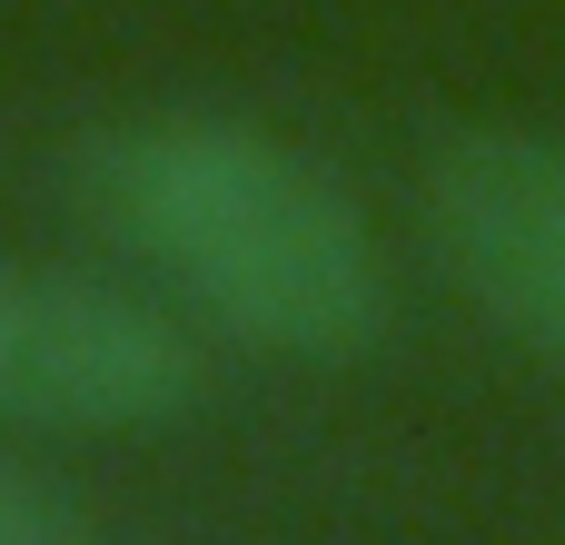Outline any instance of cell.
<instances>
[{
    "instance_id": "obj_3",
    "label": "cell",
    "mask_w": 565,
    "mask_h": 545,
    "mask_svg": "<svg viewBox=\"0 0 565 545\" xmlns=\"http://www.w3.org/2000/svg\"><path fill=\"white\" fill-rule=\"evenodd\" d=\"M417 238L437 278L526 357L565 367V139L457 129L417 179Z\"/></svg>"
},
{
    "instance_id": "obj_1",
    "label": "cell",
    "mask_w": 565,
    "mask_h": 545,
    "mask_svg": "<svg viewBox=\"0 0 565 545\" xmlns=\"http://www.w3.org/2000/svg\"><path fill=\"white\" fill-rule=\"evenodd\" d=\"M89 218L209 328L338 367L387 328V258L367 209L278 129L228 109H149L89 139Z\"/></svg>"
},
{
    "instance_id": "obj_2",
    "label": "cell",
    "mask_w": 565,
    "mask_h": 545,
    "mask_svg": "<svg viewBox=\"0 0 565 545\" xmlns=\"http://www.w3.org/2000/svg\"><path fill=\"white\" fill-rule=\"evenodd\" d=\"M199 397L189 328L119 288L50 258H0V427L30 437H129Z\"/></svg>"
},
{
    "instance_id": "obj_4",
    "label": "cell",
    "mask_w": 565,
    "mask_h": 545,
    "mask_svg": "<svg viewBox=\"0 0 565 545\" xmlns=\"http://www.w3.org/2000/svg\"><path fill=\"white\" fill-rule=\"evenodd\" d=\"M0 545H79V516H70V496H60L50 477L10 467V457H0Z\"/></svg>"
}]
</instances>
